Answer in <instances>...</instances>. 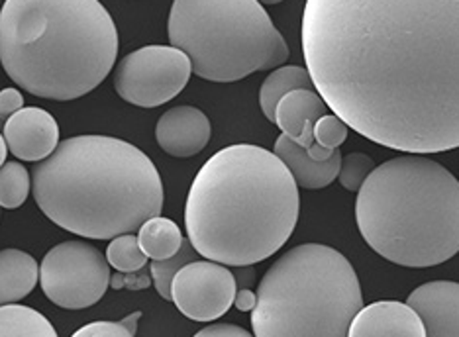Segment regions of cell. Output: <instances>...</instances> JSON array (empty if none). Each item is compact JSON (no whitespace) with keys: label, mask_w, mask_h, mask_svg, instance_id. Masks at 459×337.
Segmentation results:
<instances>
[{"label":"cell","mask_w":459,"mask_h":337,"mask_svg":"<svg viewBox=\"0 0 459 337\" xmlns=\"http://www.w3.org/2000/svg\"><path fill=\"white\" fill-rule=\"evenodd\" d=\"M302 56L328 108L383 147H459V0H307Z\"/></svg>","instance_id":"cell-1"},{"label":"cell","mask_w":459,"mask_h":337,"mask_svg":"<svg viewBox=\"0 0 459 337\" xmlns=\"http://www.w3.org/2000/svg\"><path fill=\"white\" fill-rule=\"evenodd\" d=\"M299 208V185L275 153L230 145L195 177L185 206L186 238L208 261L252 267L287 244Z\"/></svg>","instance_id":"cell-2"},{"label":"cell","mask_w":459,"mask_h":337,"mask_svg":"<svg viewBox=\"0 0 459 337\" xmlns=\"http://www.w3.org/2000/svg\"><path fill=\"white\" fill-rule=\"evenodd\" d=\"M32 193L51 222L89 239H114L161 216L163 183L140 147L110 135L64 140L32 171Z\"/></svg>","instance_id":"cell-3"},{"label":"cell","mask_w":459,"mask_h":337,"mask_svg":"<svg viewBox=\"0 0 459 337\" xmlns=\"http://www.w3.org/2000/svg\"><path fill=\"white\" fill-rule=\"evenodd\" d=\"M117 57L118 30L99 0H6L0 10V63L32 97H85Z\"/></svg>","instance_id":"cell-4"},{"label":"cell","mask_w":459,"mask_h":337,"mask_svg":"<svg viewBox=\"0 0 459 337\" xmlns=\"http://www.w3.org/2000/svg\"><path fill=\"white\" fill-rule=\"evenodd\" d=\"M361 238L401 267H434L459 253V181L422 155L375 167L358 193Z\"/></svg>","instance_id":"cell-5"},{"label":"cell","mask_w":459,"mask_h":337,"mask_svg":"<svg viewBox=\"0 0 459 337\" xmlns=\"http://www.w3.org/2000/svg\"><path fill=\"white\" fill-rule=\"evenodd\" d=\"M363 308L358 272L340 251L305 244L265 272L252 310L255 337H348Z\"/></svg>","instance_id":"cell-6"},{"label":"cell","mask_w":459,"mask_h":337,"mask_svg":"<svg viewBox=\"0 0 459 337\" xmlns=\"http://www.w3.org/2000/svg\"><path fill=\"white\" fill-rule=\"evenodd\" d=\"M167 34L196 77L234 82L289 59L285 38L257 0H173Z\"/></svg>","instance_id":"cell-7"},{"label":"cell","mask_w":459,"mask_h":337,"mask_svg":"<svg viewBox=\"0 0 459 337\" xmlns=\"http://www.w3.org/2000/svg\"><path fill=\"white\" fill-rule=\"evenodd\" d=\"M110 263L85 241H64L39 265V284L56 307L82 310L97 304L110 284Z\"/></svg>","instance_id":"cell-8"},{"label":"cell","mask_w":459,"mask_h":337,"mask_svg":"<svg viewBox=\"0 0 459 337\" xmlns=\"http://www.w3.org/2000/svg\"><path fill=\"white\" fill-rule=\"evenodd\" d=\"M193 75L191 59L173 46H148L132 51L114 71V91L140 108L173 100Z\"/></svg>","instance_id":"cell-9"},{"label":"cell","mask_w":459,"mask_h":337,"mask_svg":"<svg viewBox=\"0 0 459 337\" xmlns=\"http://www.w3.org/2000/svg\"><path fill=\"white\" fill-rule=\"evenodd\" d=\"M238 292L236 275L222 263L198 259L177 272L171 300L177 310L195 322H212L224 315Z\"/></svg>","instance_id":"cell-10"},{"label":"cell","mask_w":459,"mask_h":337,"mask_svg":"<svg viewBox=\"0 0 459 337\" xmlns=\"http://www.w3.org/2000/svg\"><path fill=\"white\" fill-rule=\"evenodd\" d=\"M3 132L10 153L22 161H44L59 145V125L44 108L24 107L4 122Z\"/></svg>","instance_id":"cell-11"},{"label":"cell","mask_w":459,"mask_h":337,"mask_svg":"<svg viewBox=\"0 0 459 337\" xmlns=\"http://www.w3.org/2000/svg\"><path fill=\"white\" fill-rule=\"evenodd\" d=\"M406 304L420 315L426 337H459V282H426L409 294Z\"/></svg>","instance_id":"cell-12"},{"label":"cell","mask_w":459,"mask_h":337,"mask_svg":"<svg viewBox=\"0 0 459 337\" xmlns=\"http://www.w3.org/2000/svg\"><path fill=\"white\" fill-rule=\"evenodd\" d=\"M211 120L195 107H175L167 110L158 125L155 138L165 153L171 157H193L211 142Z\"/></svg>","instance_id":"cell-13"},{"label":"cell","mask_w":459,"mask_h":337,"mask_svg":"<svg viewBox=\"0 0 459 337\" xmlns=\"http://www.w3.org/2000/svg\"><path fill=\"white\" fill-rule=\"evenodd\" d=\"M348 337H426V330L409 304L379 300L358 312Z\"/></svg>","instance_id":"cell-14"},{"label":"cell","mask_w":459,"mask_h":337,"mask_svg":"<svg viewBox=\"0 0 459 337\" xmlns=\"http://www.w3.org/2000/svg\"><path fill=\"white\" fill-rule=\"evenodd\" d=\"M328 110V104L316 91H290L277 104L275 124L287 138L308 151L315 145V124Z\"/></svg>","instance_id":"cell-15"},{"label":"cell","mask_w":459,"mask_h":337,"mask_svg":"<svg viewBox=\"0 0 459 337\" xmlns=\"http://www.w3.org/2000/svg\"><path fill=\"white\" fill-rule=\"evenodd\" d=\"M273 153L287 165L290 175L295 178V183L302 188H307V191H318V188L328 186L340 173V150L333 153L330 160L316 161L312 160L305 147H300L299 143L287 138L285 134H281L279 140L275 142Z\"/></svg>","instance_id":"cell-16"},{"label":"cell","mask_w":459,"mask_h":337,"mask_svg":"<svg viewBox=\"0 0 459 337\" xmlns=\"http://www.w3.org/2000/svg\"><path fill=\"white\" fill-rule=\"evenodd\" d=\"M39 281L38 261L26 251H0V307L16 304L36 289Z\"/></svg>","instance_id":"cell-17"},{"label":"cell","mask_w":459,"mask_h":337,"mask_svg":"<svg viewBox=\"0 0 459 337\" xmlns=\"http://www.w3.org/2000/svg\"><path fill=\"white\" fill-rule=\"evenodd\" d=\"M316 91L315 82L310 79L308 69H302L299 65H285L277 67L271 75L264 81L262 91H259V107L265 114L269 122H275V110L281 99L289 94L290 91Z\"/></svg>","instance_id":"cell-18"},{"label":"cell","mask_w":459,"mask_h":337,"mask_svg":"<svg viewBox=\"0 0 459 337\" xmlns=\"http://www.w3.org/2000/svg\"><path fill=\"white\" fill-rule=\"evenodd\" d=\"M183 234L179 226L173 220L163 216H153L148 222H143L138 229V241L142 251L153 261H165L173 255L183 246Z\"/></svg>","instance_id":"cell-19"},{"label":"cell","mask_w":459,"mask_h":337,"mask_svg":"<svg viewBox=\"0 0 459 337\" xmlns=\"http://www.w3.org/2000/svg\"><path fill=\"white\" fill-rule=\"evenodd\" d=\"M0 337H57V332L38 310L8 304L0 307Z\"/></svg>","instance_id":"cell-20"},{"label":"cell","mask_w":459,"mask_h":337,"mask_svg":"<svg viewBox=\"0 0 459 337\" xmlns=\"http://www.w3.org/2000/svg\"><path fill=\"white\" fill-rule=\"evenodd\" d=\"M30 194V173L22 163L8 161L0 167V208L22 206Z\"/></svg>","instance_id":"cell-21"},{"label":"cell","mask_w":459,"mask_h":337,"mask_svg":"<svg viewBox=\"0 0 459 337\" xmlns=\"http://www.w3.org/2000/svg\"><path fill=\"white\" fill-rule=\"evenodd\" d=\"M198 253L191 246L189 239H183L181 249L177 251V255L165 259V261H153L152 263V281L155 284V290L161 294V298L171 300V284L177 272H179L185 265H189L193 261H198Z\"/></svg>","instance_id":"cell-22"},{"label":"cell","mask_w":459,"mask_h":337,"mask_svg":"<svg viewBox=\"0 0 459 337\" xmlns=\"http://www.w3.org/2000/svg\"><path fill=\"white\" fill-rule=\"evenodd\" d=\"M107 261L110 267L120 272H138L148 265V255L142 251L140 241L134 234L114 238L107 249Z\"/></svg>","instance_id":"cell-23"},{"label":"cell","mask_w":459,"mask_h":337,"mask_svg":"<svg viewBox=\"0 0 459 337\" xmlns=\"http://www.w3.org/2000/svg\"><path fill=\"white\" fill-rule=\"evenodd\" d=\"M375 163L369 155L365 153H348L342 157L340 165V185L350 193H359L363 183L368 181V177L373 173Z\"/></svg>","instance_id":"cell-24"},{"label":"cell","mask_w":459,"mask_h":337,"mask_svg":"<svg viewBox=\"0 0 459 337\" xmlns=\"http://www.w3.org/2000/svg\"><path fill=\"white\" fill-rule=\"evenodd\" d=\"M142 312H134L120 322H92L82 325L71 337H135Z\"/></svg>","instance_id":"cell-25"},{"label":"cell","mask_w":459,"mask_h":337,"mask_svg":"<svg viewBox=\"0 0 459 337\" xmlns=\"http://www.w3.org/2000/svg\"><path fill=\"white\" fill-rule=\"evenodd\" d=\"M348 124L336 114H325L315 124V142L325 150H338L348 138Z\"/></svg>","instance_id":"cell-26"},{"label":"cell","mask_w":459,"mask_h":337,"mask_svg":"<svg viewBox=\"0 0 459 337\" xmlns=\"http://www.w3.org/2000/svg\"><path fill=\"white\" fill-rule=\"evenodd\" d=\"M24 108V97L22 92L8 87L0 91V120H8L10 116Z\"/></svg>","instance_id":"cell-27"},{"label":"cell","mask_w":459,"mask_h":337,"mask_svg":"<svg viewBox=\"0 0 459 337\" xmlns=\"http://www.w3.org/2000/svg\"><path fill=\"white\" fill-rule=\"evenodd\" d=\"M193 337H255V335H252L247 330L239 328V325H234V324H214L195 333Z\"/></svg>","instance_id":"cell-28"},{"label":"cell","mask_w":459,"mask_h":337,"mask_svg":"<svg viewBox=\"0 0 459 337\" xmlns=\"http://www.w3.org/2000/svg\"><path fill=\"white\" fill-rule=\"evenodd\" d=\"M257 304V292H252L249 289H239L234 297V307L239 312H252Z\"/></svg>","instance_id":"cell-29"},{"label":"cell","mask_w":459,"mask_h":337,"mask_svg":"<svg viewBox=\"0 0 459 337\" xmlns=\"http://www.w3.org/2000/svg\"><path fill=\"white\" fill-rule=\"evenodd\" d=\"M6 155H8V145H6L4 135L0 134V167L6 163Z\"/></svg>","instance_id":"cell-30"},{"label":"cell","mask_w":459,"mask_h":337,"mask_svg":"<svg viewBox=\"0 0 459 337\" xmlns=\"http://www.w3.org/2000/svg\"><path fill=\"white\" fill-rule=\"evenodd\" d=\"M259 4H265V6H271V4H279V3H283V0H257Z\"/></svg>","instance_id":"cell-31"},{"label":"cell","mask_w":459,"mask_h":337,"mask_svg":"<svg viewBox=\"0 0 459 337\" xmlns=\"http://www.w3.org/2000/svg\"><path fill=\"white\" fill-rule=\"evenodd\" d=\"M0 130H4V120H0Z\"/></svg>","instance_id":"cell-32"}]
</instances>
